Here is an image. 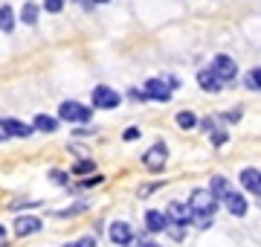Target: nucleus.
<instances>
[{"label": "nucleus", "mask_w": 261, "mask_h": 247, "mask_svg": "<svg viewBox=\"0 0 261 247\" xmlns=\"http://www.w3.org/2000/svg\"><path fill=\"white\" fill-rule=\"evenodd\" d=\"M189 207L195 215H215L218 209V198L212 195V189H195L189 195Z\"/></svg>", "instance_id": "1"}, {"label": "nucleus", "mask_w": 261, "mask_h": 247, "mask_svg": "<svg viewBox=\"0 0 261 247\" xmlns=\"http://www.w3.org/2000/svg\"><path fill=\"white\" fill-rule=\"evenodd\" d=\"M58 116H61L64 122H87V119L93 116V111L70 99V102H61V108H58Z\"/></svg>", "instance_id": "2"}, {"label": "nucleus", "mask_w": 261, "mask_h": 247, "mask_svg": "<svg viewBox=\"0 0 261 247\" xmlns=\"http://www.w3.org/2000/svg\"><path fill=\"white\" fill-rule=\"evenodd\" d=\"M166 160H168V149H166L163 143H154L148 152L142 154V163H145V169L154 171V175L166 169Z\"/></svg>", "instance_id": "3"}, {"label": "nucleus", "mask_w": 261, "mask_h": 247, "mask_svg": "<svg viewBox=\"0 0 261 247\" xmlns=\"http://www.w3.org/2000/svg\"><path fill=\"white\" fill-rule=\"evenodd\" d=\"M212 70L218 73V79H221L224 85L235 82V76H238V64H235L229 56H215L212 58Z\"/></svg>", "instance_id": "4"}, {"label": "nucleus", "mask_w": 261, "mask_h": 247, "mask_svg": "<svg viewBox=\"0 0 261 247\" xmlns=\"http://www.w3.org/2000/svg\"><path fill=\"white\" fill-rule=\"evenodd\" d=\"M122 102V96L113 90V87H93V108H102V111H111V108H116V105Z\"/></svg>", "instance_id": "5"}, {"label": "nucleus", "mask_w": 261, "mask_h": 247, "mask_svg": "<svg viewBox=\"0 0 261 247\" xmlns=\"http://www.w3.org/2000/svg\"><path fill=\"white\" fill-rule=\"evenodd\" d=\"M171 90L174 87L168 85V79H148L145 82V96L154 99V102H168L171 99Z\"/></svg>", "instance_id": "6"}, {"label": "nucleus", "mask_w": 261, "mask_h": 247, "mask_svg": "<svg viewBox=\"0 0 261 247\" xmlns=\"http://www.w3.org/2000/svg\"><path fill=\"white\" fill-rule=\"evenodd\" d=\"M166 215H168V221H171V224H183V227L195 221V212H192V207H189V204H180V201H171V204H168V207H166Z\"/></svg>", "instance_id": "7"}, {"label": "nucleus", "mask_w": 261, "mask_h": 247, "mask_svg": "<svg viewBox=\"0 0 261 247\" xmlns=\"http://www.w3.org/2000/svg\"><path fill=\"white\" fill-rule=\"evenodd\" d=\"M108 236H111L113 244L128 247L130 241H134V230H130V224H125V221H113L111 227H108Z\"/></svg>", "instance_id": "8"}, {"label": "nucleus", "mask_w": 261, "mask_h": 247, "mask_svg": "<svg viewBox=\"0 0 261 247\" xmlns=\"http://www.w3.org/2000/svg\"><path fill=\"white\" fill-rule=\"evenodd\" d=\"M32 131L35 128L20 119H0V134H6V137H29Z\"/></svg>", "instance_id": "9"}, {"label": "nucleus", "mask_w": 261, "mask_h": 247, "mask_svg": "<svg viewBox=\"0 0 261 247\" xmlns=\"http://www.w3.org/2000/svg\"><path fill=\"white\" fill-rule=\"evenodd\" d=\"M168 215L166 212H160V209H148L145 212V230L148 233H163V230H168Z\"/></svg>", "instance_id": "10"}, {"label": "nucleus", "mask_w": 261, "mask_h": 247, "mask_svg": "<svg viewBox=\"0 0 261 247\" xmlns=\"http://www.w3.org/2000/svg\"><path fill=\"white\" fill-rule=\"evenodd\" d=\"M38 230H41V218H38V215H18V218H15V233H18L20 238L32 236Z\"/></svg>", "instance_id": "11"}, {"label": "nucleus", "mask_w": 261, "mask_h": 247, "mask_svg": "<svg viewBox=\"0 0 261 247\" xmlns=\"http://www.w3.org/2000/svg\"><path fill=\"white\" fill-rule=\"evenodd\" d=\"M197 85L203 87V90H209V93H218V90L224 87V82H221L218 73L209 67V70H200V73H197Z\"/></svg>", "instance_id": "12"}, {"label": "nucleus", "mask_w": 261, "mask_h": 247, "mask_svg": "<svg viewBox=\"0 0 261 247\" xmlns=\"http://www.w3.org/2000/svg\"><path fill=\"white\" fill-rule=\"evenodd\" d=\"M238 181H241V186H244L247 192H252V195H261V171H258V169H244Z\"/></svg>", "instance_id": "13"}, {"label": "nucleus", "mask_w": 261, "mask_h": 247, "mask_svg": "<svg viewBox=\"0 0 261 247\" xmlns=\"http://www.w3.org/2000/svg\"><path fill=\"white\" fill-rule=\"evenodd\" d=\"M224 207L229 209V215H235V218H244V215H247V198L235 189H232V195L224 201Z\"/></svg>", "instance_id": "14"}, {"label": "nucleus", "mask_w": 261, "mask_h": 247, "mask_svg": "<svg viewBox=\"0 0 261 247\" xmlns=\"http://www.w3.org/2000/svg\"><path fill=\"white\" fill-rule=\"evenodd\" d=\"M209 189H212V195L218 201H226L229 195H232V183L226 181L224 175H215L212 181H209Z\"/></svg>", "instance_id": "15"}, {"label": "nucleus", "mask_w": 261, "mask_h": 247, "mask_svg": "<svg viewBox=\"0 0 261 247\" xmlns=\"http://www.w3.org/2000/svg\"><path fill=\"white\" fill-rule=\"evenodd\" d=\"M32 128H35V131H44V134H53V131H58V119H53V116H47V114H38L35 119H32Z\"/></svg>", "instance_id": "16"}, {"label": "nucleus", "mask_w": 261, "mask_h": 247, "mask_svg": "<svg viewBox=\"0 0 261 247\" xmlns=\"http://www.w3.org/2000/svg\"><path fill=\"white\" fill-rule=\"evenodd\" d=\"M0 29L3 32L15 29V12H12V6H0Z\"/></svg>", "instance_id": "17"}, {"label": "nucleus", "mask_w": 261, "mask_h": 247, "mask_svg": "<svg viewBox=\"0 0 261 247\" xmlns=\"http://www.w3.org/2000/svg\"><path fill=\"white\" fill-rule=\"evenodd\" d=\"M20 20H23V23H29V27L35 23V20H38V6H35V3H23V12H20Z\"/></svg>", "instance_id": "18"}, {"label": "nucleus", "mask_w": 261, "mask_h": 247, "mask_svg": "<svg viewBox=\"0 0 261 247\" xmlns=\"http://www.w3.org/2000/svg\"><path fill=\"white\" fill-rule=\"evenodd\" d=\"M177 125L189 131V128H195V125H197V116L192 114V111H180V114H177Z\"/></svg>", "instance_id": "19"}, {"label": "nucleus", "mask_w": 261, "mask_h": 247, "mask_svg": "<svg viewBox=\"0 0 261 247\" xmlns=\"http://www.w3.org/2000/svg\"><path fill=\"white\" fill-rule=\"evenodd\" d=\"M93 169H96V163L93 160H79V163H73V175H93Z\"/></svg>", "instance_id": "20"}, {"label": "nucleus", "mask_w": 261, "mask_h": 247, "mask_svg": "<svg viewBox=\"0 0 261 247\" xmlns=\"http://www.w3.org/2000/svg\"><path fill=\"white\" fill-rule=\"evenodd\" d=\"M247 87L250 90H261V67H252L247 73Z\"/></svg>", "instance_id": "21"}, {"label": "nucleus", "mask_w": 261, "mask_h": 247, "mask_svg": "<svg viewBox=\"0 0 261 247\" xmlns=\"http://www.w3.org/2000/svg\"><path fill=\"white\" fill-rule=\"evenodd\" d=\"M64 247H96V238L84 236V238H75V241H70V244H64Z\"/></svg>", "instance_id": "22"}, {"label": "nucleus", "mask_w": 261, "mask_h": 247, "mask_svg": "<svg viewBox=\"0 0 261 247\" xmlns=\"http://www.w3.org/2000/svg\"><path fill=\"white\" fill-rule=\"evenodd\" d=\"M168 233H171V238H174V241H183V236H186L183 224H168Z\"/></svg>", "instance_id": "23"}, {"label": "nucleus", "mask_w": 261, "mask_h": 247, "mask_svg": "<svg viewBox=\"0 0 261 247\" xmlns=\"http://www.w3.org/2000/svg\"><path fill=\"white\" fill-rule=\"evenodd\" d=\"M61 9H64V0H47V12H53V15H58Z\"/></svg>", "instance_id": "24"}, {"label": "nucleus", "mask_w": 261, "mask_h": 247, "mask_svg": "<svg viewBox=\"0 0 261 247\" xmlns=\"http://www.w3.org/2000/svg\"><path fill=\"white\" fill-rule=\"evenodd\" d=\"M212 143H215V145H224V143H226V131H215V134H212Z\"/></svg>", "instance_id": "25"}, {"label": "nucleus", "mask_w": 261, "mask_h": 247, "mask_svg": "<svg viewBox=\"0 0 261 247\" xmlns=\"http://www.w3.org/2000/svg\"><path fill=\"white\" fill-rule=\"evenodd\" d=\"M200 128H203V131H215V119H212V116L200 119Z\"/></svg>", "instance_id": "26"}, {"label": "nucleus", "mask_w": 261, "mask_h": 247, "mask_svg": "<svg viewBox=\"0 0 261 247\" xmlns=\"http://www.w3.org/2000/svg\"><path fill=\"white\" fill-rule=\"evenodd\" d=\"M102 183V178H87V181H82V189H90V186H99Z\"/></svg>", "instance_id": "27"}, {"label": "nucleus", "mask_w": 261, "mask_h": 247, "mask_svg": "<svg viewBox=\"0 0 261 247\" xmlns=\"http://www.w3.org/2000/svg\"><path fill=\"white\" fill-rule=\"evenodd\" d=\"M122 137H125V140L130 143V140H137V137H140V128H128V131L122 134Z\"/></svg>", "instance_id": "28"}, {"label": "nucleus", "mask_w": 261, "mask_h": 247, "mask_svg": "<svg viewBox=\"0 0 261 247\" xmlns=\"http://www.w3.org/2000/svg\"><path fill=\"white\" fill-rule=\"evenodd\" d=\"M49 178H53V181H56V183H64V181H67V175H64V171H53Z\"/></svg>", "instance_id": "29"}, {"label": "nucleus", "mask_w": 261, "mask_h": 247, "mask_svg": "<svg viewBox=\"0 0 261 247\" xmlns=\"http://www.w3.org/2000/svg\"><path fill=\"white\" fill-rule=\"evenodd\" d=\"M140 247H160V244H154V241H142Z\"/></svg>", "instance_id": "30"}, {"label": "nucleus", "mask_w": 261, "mask_h": 247, "mask_svg": "<svg viewBox=\"0 0 261 247\" xmlns=\"http://www.w3.org/2000/svg\"><path fill=\"white\" fill-rule=\"evenodd\" d=\"M3 236H6V227H3V224H0V238H3Z\"/></svg>", "instance_id": "31"}, {"label": "nucleus", "mask_w": 261, "mask_h": 247, "mask_svg": "<svg viewBox=\"0 0 261 247\" xmlns=\"http://www.w3.org/2000/svg\"><path fill=\"white\" fill-rule=\"evenodd\" d=\"M93 3H108V0H93Z\"/></svg>", "instance_id": "32"}]
</instances>
